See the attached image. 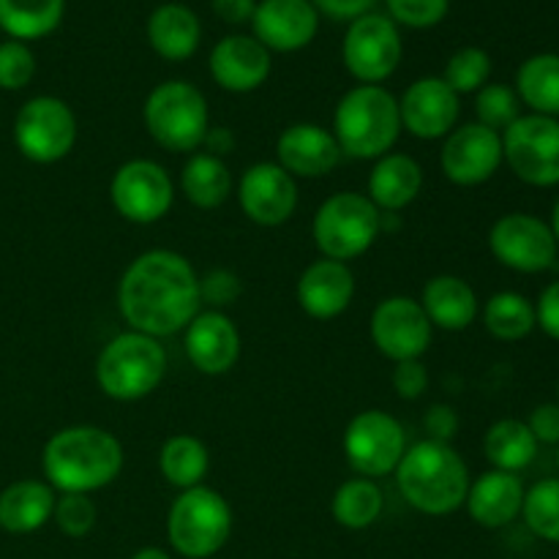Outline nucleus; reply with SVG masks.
<instances>
[{"label":"nucleus","instance_id":"obj_1","mask_svg":"<svg viewBox=\"0 0 559 559\" xmlns=\"http://www.w3.org/2000/svg\"><path fill=\"white\" fill-rule=\"evenodd\" d=\"M200 309V276L178 251H145L120 276L118 311L131 331L153 338L173 336L186 331Z\"/></svg>","mask_w":559,"mask_h":559},{"label":"nucleus","instance_id":"obj_2","mask_svg":"<svg viewBox=\"0 0 559 559\" xmlns=\"http://www.w3.org/2000/svg\"><path fill=\"white\" fill-rule=\"evenodd\" d=\"M126 453L115 435L98 426H69L44 445V478L60 495H93L123 473Z\"/></svg>","mask_w":559,"mask_h":559},{"label":"nucleus","instance_id":"obj_3","mask_svg":"<svg viewBox=\"0 0 559 559\" xmlns=\"http://www.w3.org/2000/svg\"><path fill=\"white\" fill-rule=\"evenodd\" d=\"M396 484L404 500L426 516H448L464 508L469 469L451 442L420 440L407 448L396 467Z\"/></svg>","mask_w":559,"mask_h":559},{"label":"nucleus","instance_id":"obj_4","mask_svg":"<svg viewBox=\"0 0 559 559\" xmlns=\"http://www.w3.org/2000/svg\"><path fill=\"white\" fill-rule=\"evenodd\" d=\"M402 134L399 98L382 85H355L333 112V136L344 156L380 158L391 153Z\"/></svg>","mask_w":559,"mask_h":559},{"label":"nucleus","instance_id":"obj_5","mask_svg":"<svg viewBox=\"0 0 559 559\" xmlns=\"http://www.w3.org/2000/svg\"><path fill=\"white\" fill-rule=\"evenodd\" d=\"M167 377V349L145 333L126 331L104 344L96 358V382L115 402H140Z\"/></svg>","mask_w":559,"mask_h":559},{"label":"nucleus","instance_id":"obj_6","mask_svg":"<svg viewBox=\"0 0 559 559\" xmlns=\"http://www.w3.org/2000/svg\"><path fill=\"white\" fill-rule=\"evenodd\" d=\"M147 134L169 153H191L211 131V112L202 91L191 82L167 80L153 87L142 107Z\"/></svg>","mask_w":559,"mask_h":559},{"label":"nucleus","instance_id":"obj_7","mask_svg":"<svg viewBox=\"0 0 559 559\" xmlns=\"http://www.w3.org/2000/svg\"><path fill=\"white\" fill-rule=\"evenodd\" d=\"M382 233V213L360 191L331 194L314 213L311 238L325 260L349 262L377 243Z\"/></svg>","mask_w":559,"mask_h":559},{"label":"nucleus","instance_id":"obj_8","mask_svg":"<svg viewBox=\"0 0 559 559\" xmlns=\"http://www.w3.org/2000/svg\"><path fill=\"white\" fill-rule=\"evenodd\" d=\"M233 535V508L211 486L180 491L167 513L169 546L186 559H207Z\"/></svg>","mask_w":559,"mask_h":559},{"label":"nucleus","instance_id":"obj_9","mask_svg":"<svg viewBox=\"0 0 559 559\" xmlns=\"http://www.w3.org/2000/svg\"><path fill=\"white\" fill-rule=\"evenodd\" d=\"M502 162L522 183L551 189L559 183V118L522 115L502 131Z\"/></svg>","mask_w":559,"mask_h":559},{"label":"nucleus","instance_id":"obj_10","mask_svg":"<svg viewBox=\"0 0 559 559\" xmlns=\"http://www.w3.org/2000/svg\"><path fill=\"white\" fill-rule=\"evenodd\" d=\"M76 115L63 98L33 96L14 118V142L33 164H55L76 145Z\"/></svg>","mask_w":559,"mask_h":559},{"label":"nucleus","instance_id":"obj_11","mask_svg":"<svg viewBox=\"0 0 559 559\" xmlns=\"http://www.w3.org/2000/svg\"><path fill=\"white\" fill-rule=\"evenodd\" d=\"M402 33L388 14L358 16L349 22L342 44V60L360 85H382L402 63Z\"/></svg>","mask_w":559,"mask_h":559},{"label":"nucleus","instance_id":"obj_12","mask_svg":"<svg viewBox=\"0 0 559 559\" xmlns=\"http://www.w3.org/2000/svg\"><path fill=\"white\" fill-rule=\"evenodd\" d=\"M407 431L393 415L382 409H366L347 424L344 431V456L358 478H382L396 473L407 453Z\"/></svg>","mask_w":559,"mask_h":559},{"label":"nucleus","instance_id":"obj_13","mask_svg":"<svg viewBox=\"0 0 559 559\" xmlns=\"http://www.w3.org/2000/svg\"><path fill=\"white\" fill-rule=\"evenodd\" d=\"M115 211L131 224H156L175 202V183L167 169L151 158H131L120 164L109 183Z\"/></svg>","mask_w":559,"mask_h":559},{"label":"nucleus","instance_id":"obj_14","mask_svg":"<svg viewBox=\"0 0 559 559\" xmlns=\"http://www.w3.org/2000/svg\"><path fill=\"white\" fill-rule=\"evenodd\" d=\"M489 249L500 265L516 273H544L555 267L559 243L544 218L533 213H506L489 229Z\"/></svg>","mask_w":559,"mask_h":559},{"label":"nucleus","instance_id":"obj_15","mask_svg":"<svg viewBox=\"0 0 559 559\" xmlns=\"http://www.w3.org/2000/svg\"><path fill=\"white\" fill-rule=\"evenodd\" d=\"M435 328L426 317L420 300L407 295H393L377 304L371 314V342L393 364L420 360L431 347Z\"/></svg>","mask_w":559,"mask_h":559},{"label":"nucleus","instance_id":"obj_16","mask_svg":"<svg viewBox=\"0 0 559 559\" xmlns=\"http://www.w3.org/2000/svg\"><path fill=\"white\" fill-rule=\"evenodd\" d=\"M440 167L453 186H484L502 167V136L480 123L459 126L442 142Z\"/></svg>","mask_w":559,"mask_h":559},{"label":"nucleus","instance_id":"obj_17","mask_svg":"<svg viewBox=\"0 0 559 559\" xmlns=\"http://www.w3.org/2000/svg\"><path fill=\"white\" fill-rule=\"evenodd\" d=\"M238 202L260 227H282L298 211V180L276 162L251 164L238 180Z\"/></svg>","mask_w":559,"mask_h":559},{"label":"nucleus","instance_id":"obj_18","mask_svg":"<svg viewBox=\"0 0 559 559\" xmlns=\"http://www.w3.org/2000/svg\"><path fill=\"white\" fill-rule=\"evenodd\" d=\"M402 129L418 140H445L459 123L462 102L442 76H420L399 98Z\"/></svg>","mask_w":559,"mask_h":559},{"label":"nucleus","instance_id":"obj_19","mask_svg":"<svg viewBox=\"0 0 559 559\" xmlns=\"http://www.w3.org/2000/svg\"><path fill=\"white\" fill-rule=\"evenodd\" d=\"M254 38L267 52H298L314 41L320 11L311 0H260L251 16Z\"/></svg>","mask_w":559,"mask_h":559},{"label":"nucleus","instance_id":"obj_20","mask_svg":"<svg viewBox=\"0 0 559 559\" xmlns=\"http://www.w3.org/2000/svg\"><path fill=\"white\" fill-rule=\"evenodd\" d=\"M186 358L200 374L222 377L240 358V331L224 311H200L186 328Z\"/></svg>","mask_w":559,"mask_h":559},{"label":"nucleus","instance_id":"obj_21","mask_svg":"<svg viewBox=\"0 0 559 559\" xmlns=\"http://www.w3.org/2000/svg\"><path fill=\"white\" fill-rule=\"evenodd\" d=\"M213 82L227 93H251L271 76L273 58L254 36H224L207 58Z\"/></svg>","mask_w":559,"mask_h":559},{"label":"nucleus","instance_id":"obj_22","mask_svg":"<svg viewBox=\"0 0 559 559\" xmlns=\"http://www.w3.org/2000/svg\"><path fill=\"white\" fill-rule=\"evenodd\" d=\"M342 156L344 153L333 131L317 123H293L282 131L276 142V164L287 169L295 180L325 178L342 164Z\"/></svg>","mask_w":559,"mask_h":559},{"label":"nucleus","instance_id":"obj_23","mask_svg":"<svg viewBox=\"0 0 559 559\" xmlns=\"http://www.w3.org/2000/svg\"><path fill=\"white\" fill-rule=\"evenodd\" d=\"M298 304L311 320H336L338 314L349 309L355 298V276L349 271L347 262L336 260H317L300 273L298 287Z\"/></svg>","mask_w":559,"mask_h":559},{"label":"nucleus","instance_id":"obj_24","mask_svg":"<svg viewBox=\"0 0 559 559\" xmlns=\"http://www.w3.org/2000/svg\"><path fill=\"white\" fill-rule=\"evenodd\" d=\"M524 495L527 489L516 473L489 469L469 484L464 506L475 524L486 530H502L522 516Z\"/></svg>","mask_w":559,"mask_h":559},{"label":"nucleus","instance_id":"obj_25","mask_svg":"<svg viewBox=\"0 0 559 559\" xmlns=\"http://www.w3.org/2000/svg\"><path fill=\"white\" fill-rule=\"evenodd\" d=\"M424 189V167L407 153H385L369 175V200L380 213H399L418 200Z\"/></svg>","mask_w":559,"mask_h":559},{"label":"nucleus","instance_id":"obj_26","mask_svg":"<svg viewBox=\"0 0 559 559\" xmlns=\"http://www.w3.org/2000/svg\"><path fill=\"white\" fill-rule=\"evenodd\" d=\"M420 306H424L431 328L448 333L467 331L480 311L478 295L469 287V282H464L462 276H451V273H442V276L426 282L424 293H420Z\"/></svg>","mask_w":559,"mask_h":559},{"label":"nucleus","instance_id":"obj_27","mask_svg":"<svg viewBox=\"0 0 559 559\" xmlns=\"http://www.w3.org/2000/svg\"><path fill=\"white\" fill-rule=\"evenodd\" d=\"M145 31L153 52L169 63L189 60L202 41L200 16L183 3H162L158 9H153Z\"/></svg>","mask_w":559,"mask_h":559},{"label":"nucleus","instance_id":"obj_28","mask_svg":"<svg viewBox=\"0 0 559 559\" xmlns=\"http://www.w3.org/2000/svg\"><path fill=\"white\" fill-rule=\"evenodd\" d=\"M58 495L44 480H16L0 491V530L31 535L52 522Z\"/></svg>","mask_w":559,"mask_h":559},{"label":"nucleus","instance_id":"obj_29","mask_svg":"<svg viewBox=\"0 0 559 559\" xmlns=\"http://www.w3.org/2000/svg\"><path fill=\"white\" fill-rule=\"evenodd\" d=\"M180 191L200 211H216L233 194V173L213 153H191L180 169Z\"/></svg>","mask_w":559,"mask_h":559},{"label":"nucleus","instance_id":"obj_30","mask_svg":"<svg viewBox=\"0 0 559 559\" xmlns=\"http://www.w3.org/2000/svg\"><path fill=\"white\" fill-rule=\"evenodd\" d=\"M484 453L489 459L491 469L522 473L538 456V440H535L524 420L502 418L491 424L489 431H486Z\"/></svg>","mask_w":559,"mask_h":559},{"label":"nucleus","instance_id":"obj_31","mask_svg":"<svg viewBox=\"0 0 559 559\" xmlns=\"http://www.w3.org/2000/svg\"><path fill=\"white\" fill-rule=\"evenodd\" d=\"M516 96L535 115L559 118V55L540 52L516 71Z\"/></svg>","mask_w":559,"mask_h":559},{"label":"nucleus","instance_id":"obj_32","mask_svg":"<svg viewBox=\"0 0 559 559\" xmlns=\"http://www.w3.org/2000/svg\"><path fill=\"white\" fill-rule=\"evenodd\" d=\"M66 0H0V31L14 41H36L60 27Z\"/></svg>","mask_w":559,"mask_h":559},{"label":"nucleus","instance_id":"obj_33","mask_svg":"<svg viewBox=\"0 0 559 559\" xmlns=\"http://www.w3.org/2000/svg\"><path fill=\"white\" fill-rule=\"evenodd\" d=\"M207 469H211V453L205 442L191 435H175L164 440L158 451V473L175 489L186 491L202 486Z\"/></svg>","mask_w":559,"mask_h":559},{"label":"nucleus","instance_id":"obj_34","mask_svg":"<svg viewBox=\"0 0 559 559\" xmlns=\"http://www.w3.org/2000/svg\"><path fill=\"white\" fill-rule=\"evenodd\" d=\"M382 508H385V497L371 478L344 480L331 502L333 519L344 530L371 527L382 516Z\"/></svg>","mask_w":559,"mask_h":559},{"label":"nucleus","instance_id":"obj_35","mask_svg":"<svg viewBox=\"0 0 559 559\" xmlns=\"http://www.w3.org/2000/svg\"><path fill=\"white\" fill-rule=\"evenodd\" d=\"M484 325L500 342H522L538 328L535 304H530L522 293H511V289L491 295L484 309Z\"/></svg>","mask_w":559,"mask_h":559},{"label":"nucleus","instance_id":"obj_36","mask_svg":"<svg viewBox=\"0 0 559 559\" xmlns=\"http://www.w3.org/2000/svg\"><path fill=\"white\" fill-rule=\"evenodd\" d=\"M522 516L530 533L549 544H559V478L538 480L524 495Z\"/></svg>","mask_w":559,"mask_h":559},{"label":"nucleus","instance_id":"obj_37","mask_svg":"<svg viewBox=\"0 0 559 559\" xmlns=\"http://www.w3.org/2000/svg\"><path fill=\"white\" fill-rule=\"evenodd\" d=\"M491 76V58L486 49L480 47H462L459 52H453L448 58L445 71H442V80L448 82L456 96L464 93H478L480 87L489 85Z\"/></svg>","mask_w":559,"mask_h":559},{"label":"nucleus","instance_id":"obj_38","mask_svg":"<svg viewBox=\"0 0 559 559\" xmlns=\"http://www.w3.org/2000/svg\"><path fill=\"white\" fill-rule=\"evenodd\" d=\"M475 115H478V123L486 129L502 131L511 123H516L522 118V102H519L516 91L508 85H484L475 93Z\"/></svg>","mask_w":559,"mask_h":559},{"label":"nucleus","instance_id":"obj_39","mask_svg":"<svg viewBox=\"0 0 559 559\" xmlns=\"http://www.w3.org/2000/svg\"><path fill=\"white\" fill-rule=\"evenodd\" d=\"M96 519L98 511L91 495H60L58 502H55L52 522L69 538H85L96 527Z\"/></svg>","mask_w":559,"mask_h":559},{"label":"nucleus","instance_id":"obj_40","mask_svg":"<svg viewBox=\"0 0 559 559\" xmlns=\"http://www.w3.org/2000/svg\"><path fill=\"white\" fill-rule=\"evenodd\" d=\"M36 76V55L25 41L0 44V91H22Z\"/></svg>","mask_w":559,"mask_h":559},{"label":"nucleus","instance_id":"obj_41","mask_svg":"<svg viewBox=\"0 0 559 559\" xmlns=\"http://www.w3.org/2000/svg\"><path fill=\"white\" fill-rule=\"evenodd\" d=\"M385 9L396 25L426 31L445 20L451 0H385Z\"/></svg>","mask_w":559,"mask_h":559},{"label":"nucleus","instance_id":"obj_42","mask_svg":"<svg viewBox=\"0 0 559 559\" xmlns=\"http://www.w3.org/2000/svg\"><path fill=\"white\" fill-rule=\"evenodd\" d=\"M243 295V282L238 273L227 267H213L200 278V300L213 306V311H222L224 306H233Z\"/></svg>","mask_w":559,"mask_h":559},{"label":"nucleus","instance_id":"obj_43","mask_svg":"<svg viewBox=\"0 0 559 559\" xmlns=\"http://www.w3.org/2000/svg\"><path fill=\"white\" fill-rule=\"evenodd\" d=\"M393 391L404 402H415L426 393L429 388V369L424 366V360H402V364L393 366Z\"/></svg>","mask_w":559,"mask_h":559},{"label":"nucleus","instance_id":"obj_44","mask_svg":"<svg viewBox=\"0 0 559 559\" xmlns=\"http://www.w3.org/2000/svg\"><path fill=\"white\" fill-rule=\"evenodd\" d=\"M424 431L429 435L426 440L451 442V437H456L459 431L456 409L448 407V404H435V407H429L424 415Z\"/></svg>","mask_w":559,"mask_h":559},{"label":"nucleus","instance_id":"obj_45","mask_svg":"<svg viewBox=\"0 0 559 559\" xmlns=\"http://www.w3.org/2000/svg\"><path fill=\"white\" fill-rule=\"evenodd\" d=\"M538 445H559V404H540L524 420Z\"/></svg>","mask_w":559,"mask_h":559},{"label":"nucleus","instance_id":"obj_46","mask_svg":"<svg viewBox=\"0 0 559 559\" xmlns=\"http://www.w3.org/2000/svg\"><path fill=\"white\" fill-rule=\"evenodd\" d=\"M377 3H380V0H311V5H314L320 14L331 16V20L336 22H353L358 20V16L371 14Z\"/></svg>","mask_w":559,"mask_h":559},{"label":"nucleus","instance_id":"obj_47","mask_svg":"<svg viewBox=\"0 0 559 559\" xmlns=\"http://www.w3.org/2000/svg\"><path fill=\"white\" fill-rule=\"evenodd\" d=\"M535 320L546 336L559 342V282H551L535 304Z\"/></svg>","mask_w":559,"mask_h":559},{"label":"nucleus","instance_id":"obj_48","mask_svg":"<svg viewBox=\"0 0 559 559\" xmlns=\"http://www.w3.org/2000/svg\"><path fill=\"white\" fill-rule=\"evenodd\" d=\"M211 9L227 25H243L254 16L257 0H211Z\"/></svg>","mask_w":559,"mask_h":559},{"label":"nucleus","instance_id":"obj_49","mask_svg":"<svg viewBox=\"0 0 559 559\" xmlns=\"http://www.w3.org/2000/svg\"><path fill=\"white\" fill-rule=\"evenodd\" d=\"M202 145H207V153L222 158L224 153H229L235 147V136L229 134V129H211Z\"/></svg>","mask_w":559,"mask_h":559},{"label":"nucleus","instance_id":"obj_50","mask_svg":"<svg viewBox=\"0 0 559 559\" xmlns=\"http://www.w3.org/2000/svg\"><path fill=\"white\" fill-rule=\"evenodd\" d=\"M131 559H173V557H169L164 549H158V546H145V549L136 551Z\"/></svg>","mask_w":559,"mask_h":559},{"label":"nucleus","instance_id":"obj_51","mask_svg":"<svg viewBox=\"0 0 559 559\" xmlns=\"http://www.w3.org/2000/svg\"><path fill=\"white\" fill-rule=\"evenodd\" d=\"M551 233H555V238H557V243H559V200L555 202V211H551Z\"/></svg>","mask_w":559,"mask_h":559},{"label":"nucleus","instance_id":"obj_52","mask_svg":"<svg viewBox=\"0 0 559 559\" xmlns=\"http://www.w3.org/2000/svg\"><path fill=\"white\" fill-rule=\"evenodd\" d=\"M557 464H559V445H557Z\"/></svg>","mask_w":559,"mask_h":559}]
</instances>
